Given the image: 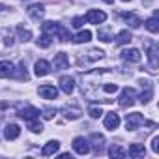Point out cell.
<instances>
[{
	"mask_svg": "<svg viewBox=\"0 0 159 159\" xmlns=\"http://www.w3.org/2000/svg\"><path fill=\"white\" fill-rule=\"evenodd\" d=\"M144 124V116L140 114V112H131V114H127V118H125V127H127V131H135L139 125H142Z\"/></svg>",
	"mask_w": 159,
	"mask_h": 159,
	"instance_id": "1",
	"label": "cell"
},
{
	"mask_svg": "<svg viewBox=\"0 0 159 159\" xmlns=\"http://www.w3.org/2000/svg\"><path fill=\"white\" fill-rule=\"evenodd\" d=\"M105 19H107V15L99 10H88L84 15V21L90 25H101V23H105Z\"/></svg>",
	"mask_w": 159,
	"mask_h": 159,
	"instance_id": "2",
	"label": "cell"
},
{
	"mask_svg": "<svg viewBox=\"0 0 159 159\" xmlns=\"http://www.w3.org/2000/svg\"><path fill=\"white\" fill-rule=\"evenodd\" d=\"M135 90L133 88H124L122 90V94H120V99H118V103H120V107H131L133 103H135Z\"/></svg>",
	"mask_w": 159,
	"mask_h": 159,
	"instance_id": "3",
	"label": "cell"
},
{
	"mask_svg": "<svg viewBox=\"0 0 159 159\" xmlns=\"http://www.w3.org/2000/svg\"><path fill=\"white\" fill-rule=\"evenodd\" d=\"M73 150L79 155H86L90 152V144H88V140L84 137H77V139H73Z\"/></svg>",
	"mask_w": 159,
	"mask_h": 159,
	"instance_id": "4",
	"label": "cell"
},
{
	"mask_svg": "<svg viewBox=\"0 0 159 159\" xmlns=\"http://www.w3.org/2000/svg\"><path fill=\"white\" fill-rule=\"evenodd\" d=\"M39 96L41 98H45V99H56V96H58V90H56V86H52V84H43V86H39Z\"/></svg>",
	"mask_w": 159,
	"mask_h": 159,
	"instance_id": "5",
	"label": "cell"
},
{
	"mask_svg": "<svg viewBox=\"0 0 159 159\" xmlns=\"http://www.w3.org/2000/svg\"><path fill=\"white\" fill-rule=\"evenodd\" d=\"M103 124H105V127H107V129L114 131V129L120 125V116H118L116 112H107V116H105Z\"/></svg>",
	"mask_w": 159,
	"mask_h": 159,
	"instance_id": "6",
	"label": "cell"
},
{
	"mask_svg": "<svg viewBox=\"0 0 159 159\" xmlns=\"http://www.w3.org/2000/svg\"><path fill=\"white\" fill-rule=\"evenodd\" d=\"M41 32L45 34V36H58V32H60V25H56V23H51V21H47V23H43L41 25Z\"/></svg>",
	"mask_w": 159,
	"mask_h": 159,
	"instance_id": "7",
	"label": "cell"
},
{
	"mask_svg": "<svg viewBox=\"0 0 159 159\" xmlns=\"http://www.w3.org/2000/svg\"><path fill=\"white\" fill-rule=\"evenodd\" d=\"M34 73L38 75V77H45V75H49L51 73V64L47 62V60H38L36 62V66H34Z\"/></svg>",
	"mask_w": 159,
	"mask_h": 159,
	"instance_id": "8",
	"label": "cell"
},
{
	"mask_svg": "<svg viewBox=\"0 0 159 159\" xmlns=\"http://www.w3.org/2000/svg\"><path fill=\"white\" fill-rule=\"evenodd\" d=\"M19 135H21V127H19L17 124H8V125H6L4 137H6L8 140H15V139H19Z\"/></svg>",
	"mask_w": 159,
	"mask_h": 159,
	"instance_id": "9",
	"label": "cell"
},
{
	"mask_svg": "<svg viewBox=\"0 0 159 159\" xmlns=\"http://www.w3.org/2000/svg\"><path fill=\"white\" fill-rule=\"evenodd\" d=\"M13 71H15V67H13L11 62H8V60H2V62H0V79L13 77Z\"/></svg>",
	"mask_w": 159,
	"mask_h": 159,
	"instance_id": "10",
	"label": "cell"
},
{
	"mask_svg": "<svg viewBox=\"0 0 159 159\" xmlns=\"http://www.w3.org/2000/svg\"><path fill=\"white\" fill-rule=\"evenodd\" d=\"M60 88H62V92L64 94H71L73 90H75V81H73V79L71 77H62L60 79Z\"/></svg>",
	"mask_w": 159,
	"mask_h": 159,
	"instance_id": "11",
	"label": "cell"
},
{
	"mask_svg": "<svg viewBox=\"0 0 159 159\" xmlns=\"http://www.w3.org/2000/svg\"><path fill=\"white\" fill-rule=\"evenodd\" d=\"M58 150H60V142H58V140H49V142L43 146L41 155H45V157H47V155H54Z\"/></svg>",
	"mask_w": 159,
	"mask_h": 159,
	"instance_id": "12",
	"label": "cell"
},
{
	"mask_svg": "<svg viewBox=\"0 0 159 159\" xmlns=\"http://www.w3.org/2000/svg\"><path fill=\"white\" fill-rule=\"evenodd\" d=\"M122 58L125 62H140V51L139 49H127L122 52Z\"/></svg>",
	"mask_w": 159,
	"mask_h": 159,
	"instance_id": "13",
	"label": "cell"
},
{
	"mask_svg": "<svg viewBox=\"0 0 159 159\" xmlns=\"http://www.w3.org/2000/svg\"><path fill=\"white\" fill-rule=\"evenodd\" d=\"M67 66H69L67 54H66V52H58V54L54 56V67H56V69H66Z\"/></svg>",
	"mask_w": 159,
	"mask_h": 159,
	"instance_id": "14",
	"label": "cell"
},
{
	"mask_svg": "<svg viewBox=\"0 0 159 159\" xmlns=\"http://www.w3.org/2000/svg\"><path fill=\"white\" fill-rule=\"evenodd\" d=\"M19 116H21L23 120H32V118H38V116H39V111H38L36 107H26V109H23V111L19 112Z\"/></svg>",
	"mask_w": 159,
	"mask_h": 159,
	"instance_id": "15",
	"label": "cell"
},
{
	"mask_svg": "<svg viewBox=\"0 0 159 159\" xmlns=\"http://www.w3.org/2000/svg\"><path fill=\"white\" fill-rule=\"evenodd\" d=\"M127 153H129V157H135V159H137V157H144V153H146V148H144L142 144H131Z\"/></svg>",
	"mask_w": 159,
	"mask_h": 159,
	"instance_id": "16",
	"label": "cell"
},
{
	"mask_svg": "<svg viewBox=\"0 0 159 159\" xmlns=\"http://www.w3.org/2000/svg\"><path fill=\"white\" fill-rule=\"evenodd\" d=\"M43 13H45V10H43V6H41V4H32V6L28 8V15H30V17H34V19L43 17Z\"/></svg>",
	"mask_w": 159,
	"mask_h": 159,
	"instance_id": "17",
	"label": "cell"
},
{
	"mask_svg": "<svg viewBox=\"0 0 159 159\" xmlns=\"http://www.w3.org/2000/svg\"><path fill=\"white\" fill-rule=\"evenodd\" d=\"M122 17H124V21H125L127 25H131L133 28H139V26L142 25V21H140V19H139L135 13H124Z\"/></svg>",
	"mask_w": 159,
	"mask_h": 159,
	"instance_id": "18",
	"label": "cell"
},
{
	"mask_svg": "<svg viewBox=\"0 0 159 159\" xmlns=\"http://www.w3.org/2000/svg\"><path fill=\"white\" fill-rule=\"evenodd\" d=\"M64 116L67 120H77L79 116H81V109L79 107H66L64 109Z\"/></svg>",
	"mask_w": 159,
	"mask_h": 159,
	"instance_id": "19",
	"label": "cell"
},
{
	"mask_svg": "<svg viewBox=\"0 0 159 159\" xmlns=\"http://www.w3.org/2000/svg\"><path fill=\"white\" fill-rule=\"evenodd\" d=\"M92 38V32L90 30H83V32H79L75 38H73V43H88Z\"/></svg>",
	"mask_w": 159,
	"mask_h": 159,
	"instance_id": "20",
	"label": "cell"
},
{
	"mask_svg": "<svg viewBox=\"0 0 159 159\" xmlns=\"http://www.w3.org/2000/svg\"><path fill=\"white\" fill-rule=\"evenodd\" d=\"M133 38H131V32L129 30H122V32H118V36H116V43L118 45H125V43H129Z\"/></svg>",
	"mask_w": 159,
	"mask_h": 159,
	"instance_id": "21",
	"label": "cell"
},
{
	"mask_svg": "<svg viewBox=\"0 0 159 159\" xmlns=\"http://www.w3.org/2000/svg\"><path fill=\"white\" fill-rule=\"evenodd\" d=\"M144 26H146V28H148V30H150L152 34H157V32H159V21H157V17L153 15L152 19H148Z\"/></svg>",
	"mask_w": 159,
	"mask_h": 159,
	"instance_id": "22",
	"label": "cell"
},
{
	"mask_svg": "<svg viewBox=\"0 0 159 159\" xmlns=\"http://www.w3.org/2000/svg\"><path fill=\"white\" fill-rule=\"evenodd\" d=\"M26 124H28V129H30V131H34V133H41V131H43V125H41V122H38L36 118H32V120H26Z\"/></svg>",
	"mask_w": 159,
	"mask_h": 159,
	"instance_id": "23",
	"label": "cell"
},
{
	"mask_svg": "<svg viewBox=\"0 0 159 159\" xmlns=\"http://www.w3.org/2000/svg\"><path fill=\"white\" fill-rule=\"evenodd\" d=\"M17 36H19L21 41H30V39H32V32H30V30H25L23 26L17 28Z\"/></svg>",
	"mask_w": 159,
	"mask_h": 159,
	"instance_id": "24",
	"label": "cell"
},
{
	"mask_svg": "<svg viewBox=\"0 0 159 159\" xmlns=\"http://www.w3.org/2000/svg\"><path fill=\"white\" fill-rule=\"evenodd\" d=\"M109 155H111V157H125L127 153H125V150H122L120 146H111Z\"/></svg>",
	"mask_w": 159,
	"mask_h": 159,
	"instance_id": "25",
	"label": "cell"
},
{
	"mask_svg": "<svg viewBox=\"0 0 159 159\" xmlns=\"http://www.w3.org/2000/svg\"><path fill=\"white\" fill-rule=\"evenodd\" d=\"M92 140L96 142V144H94V146H96V150H98V152H101V146H103V140H105V139H103L101 135L94 133V135H92Z\"/></svg>",
	"mask_w": 159,
	"mask_h": 159,
	"instance_id": "26",
	"label": "cell"
},
{
	"mask_svg": "<svg viewBox=\"0 0 159 159\" xmlns=\"http://www.w3.org/2000/svg\"><path fill=\"white\" fill-rule=\"evenodd\" d=\"M49 45H51V38L43 34V36H41V38L38 39V47H43V49H47Z\"/></svg>",
	"mask_w": 159,
	"mask_h": 159,
	"instance_id": "27",
	"label": "cell"
},
{
	"mask_svg": "<svg viewBox=\"0 0 159 159\" xmlns=\"http://www.w3.org/2000/svg\"><path fill=\"white\" fill-rule=\"evenodd\" d=\"M150 64H152V69L155 71V67H157V51H155V47L150 51Z\"/></svg>",
	"mask_w": 159,
	"mask_h": 159,
	"instance_id": "28",
	"label": "cell"
},
{
	"mask_svg": "<svg viewBox=\"0 0 159 159\" xmlns=\"http://www.w3.org/2000/svg\"><path fill=\"white\" fill-rule=\"evenodd\" d=\"M152 96H153V92H152V86H148V90L140 94V101H142V103H148V101L152 99Z\"/></svg>",
	"mask_w": 159,
	"mask_h": 159,
	"instance_id": "29",
	"label": "cell"
},
{
	"mask_svg": "<svg viewBox=\"0 0 159 159\" xmlns=\"http://www.w3.org/2000/svg\"><path fill=\"white\" fill-rule=\"evenodd\" d=\"M13 77L21 79V81H28V73H26V71H23V66L19 67V71H13Z\"/></svg>",
	"mask_w": 159,
	"mask_h": 159,
	"instance_id": "30",
	"label": "cell"
},
{
	"mask_svg": "<svg viewBox=\"0 0 159 159\" xmlns=\"http://www.w3.org/2000/svg\"><path fill=\"white\" fill-rule=\"evenodd\" d=\"M88 112H90V116H92V118H99V116L103 114L101 107H90V111H88Z\"/></svg>",
	"mask_w": 159,
	"mask_h": 159,
	"instance_id": "31",
	"label": "cell"
},
{
	"mask_svg": "<svg viewBox=\"0 0 159 159\" xmlns=\"http://www.w3.org/2000/svg\"><path fill=\"white\" fill-rule=\"evenodd\" d=\"M103 90H105L107 94H112V92H116V90H118V84L109 83V84H105V86H103Z\"/></svg>",
	"mask_w": 159,
	"mask_h": 159,
	"instance_id": "32",
	"label": "cell"
},
{
	"mask_svg": "<svg viewBox=\"0 0 159 159\" xmlns=\"http://www.w3.org/2000/svg\"><path fill=\"white\" fill-rule=\"evenodd\" d=\"M152 150H153V153H159V137L152 139Z\"/></svg>",
	"mask_w": 159,
	"mask_h": 159,
	"instance_id": "33",
	"label": "cell"
},
{
	"mask_svg": "<svg viewBox=\"0 0 159 159\" xmlns=\"http://www.w3.org/2000/svg\"><path fill=\"white\" fill-rule=\"evenodd\" d=\"M83 23H84V17H75V19H73V26H75V28H81Z\"/></svg>",
	"mask_w": 159,
	"mask_h": 159,
	"instance_id": "34",
	"label": "cell"
},
{
	"mask_svg": "<svg viewBox=\"0 0 159 159\" xmlns=\"http://www.w3.org/2000/svg\"><path fill=\"white\" fill-rule=\"evenodd\" d=\"M98 36H99V39H101V41H105V43H107V41H111L109 32H103V30H101V32H98Z\"/></svg>",
	"mask_w": 159,
	"mask_h": 159,
	"instance_id": "35",
	"label": "cell"
},
{
	"mask_svg": "<svg viewBox=\"0 0 159 159\" xmlns=\"http://www.w3.org/2000/svg\"><path fill=\"white\" fill-rule=\"evenodd\" d=\"M52 116H54V111H51V109H47V111L43 112V118H45V120H51Z\"/></svg>",
	"mask_w": 159,
	"mask_h": 159,
	"instance_id": "36",
	"label": "cell"
},
{
	"mask_svg": "<svg viewBox=\"0 0 159 159\" xmlns=\"http://www.w3.org/2000/svg\"><path fill=\"white\" fill-rule=\"evenodd\" d=\"M122 2H131V0H122Z\"/></svg>",
	"mask_w": 159,
	"mask_h": 159,
	"instance_id": "37",
	"label": "cell"
},
{
	"mask_svg": "<svg viewBox=\"0 0 159 159\" xmlns=\"http://www.w3.org/2000/svg\"><path fill=\"white\" fill-rule=\"evenodd\" d=\"M105 2H112V0H105Z\"/></svg>",
	"mask_w": 159,
	"mask_h": 159,
	"instance_id": "38",
	"label": "cell"
}]
</instances>
